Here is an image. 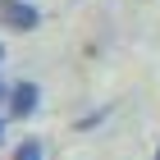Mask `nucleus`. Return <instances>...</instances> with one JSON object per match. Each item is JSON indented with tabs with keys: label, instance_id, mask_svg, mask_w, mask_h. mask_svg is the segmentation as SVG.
<instances>
[{
	"label": "nucleus",
	"instance_id": "obj_1",
	"mask_svg": "<svg viewBox=\"0 0 160 160\" xmlns=\"http://www.w3.org/2000/svg\"><path fill=\"white\" fill-rule=\"evenodd\" d=\"M0 23L14 32H32V28H41V9L32 0H0Z\"/></svg>",
	"mask_w": 160,
	"mask_h": 160
},
{
	"label": "nucleus",
	"instance_id": "obj_2",
	"mask_svg": "<svg viewBox=\"0 0 160 160\" xmlns=\"http://www.w3.org/2000/svg\"><path fill=\"white\" fill-rule=\"evenodd\" d=\"M41 105V87L37 82H14L9 87V114L14 119H32Z\"/></svg>",
	"mask_w": 160,
	"mask_h": 160
},
{
	"label": "nucleus",
	"instance_id": "obj_3",
	"mask_svg": "<svg viewBox=\"0 0 160 160\" xmlns=\"http://www.w3.org/2000/svg\"><path fill=\"white\" fill-rule=\"evenodd\" d=\"M9 160H41V142H32V137H28V142H18V151H14Z\"/></svg>",
	"mask_w": 160,
	"mask_h": 160
},
{
	"label": "nucleus",
	"instance_id": "obj_4",
	"mask_svg": "<svg viewBox=\"0 0 160 160\" xmlns=\"http://www.w3.org/2000/svg\"><path fill=\"white\" fill-rule=\"evenodd\" d=\"M0 101H5V87H0Z\"/></svg>",
	"mask_w": 160,
	"mask_h": 160
},
{
	"label": "nucleus",
	"instance_id": "obj_5",
	"mask_svg": "<svg viewBox=\"0 0 160 160\" xmlns=\"http://www.w3.org/2000/svg\"><path fill=\"white\" fill-rule=\"evenodd\" d=\"M0 133H5V123H0Z\"/></svg>",
	"mask_w": 160,
	"mask_h": 160
},
{
	"label": "nucleus",
	"instance_id": "obj_6",
	"mask_svg": "<svg viewBox=\"0 0 160 160\" xmlns=\"http://www.w3.org/2000/svg\"><path fill=\"white\" fill-rule=\"evenodd\" d=\"M156 160H160V151H156Z\"/></svg>",
	"mask_w": 160,
	"mask_h": 160
},
{
	"label": "nucleus",
	"instance_id": "obj_7",
	"mask_svg": "<svg viewBox=\"0 0 160 160\" xmlns=\"http://www.w3.org/2000/svg\"><path fill=\"white\" fill-rule=\"evenodd\" d=\"M0 55H5V50H0Z\"/></svg>",
	"mask_w": 160,
	"mask_h": 160
}]
</instances>
